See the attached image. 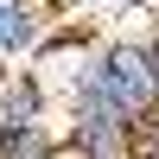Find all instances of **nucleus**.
Masks as SVG:
<instances>
[{"mask_svg":"<svg viewBox=\"0 0 159 159\" xmlns=\"http://www.w3.org/2000/svg\"><path fill=\"white\" fill-rule=\"evenodd\" d=\"M83 96H96V102H108V108H121V115H153L159 108V70H153V45H140V38H115V32H102L96 38V51H89V64H83ZM70 89V96H76Z\"/></svg>","mask_w":159,"mask_h":159,"instance_id":"1","label":"nucleus"},{"mask_svg":"<svg viewBox=\"0 0 159 159\" xmlns=\"http://www.w3.org/2000/svg\"><path fill=\"white\" fill-rule=\"evenodd\" d=\"M134 115H121V108H108V102H96V96H64V127H57V140L70 147L76 159H134Z\"/></svg>","mask_w":159,"mask_h":159,"instance_id":"2","label":"nucleus"},{"mask_svg":"<svg viewBox=\"0 0 159 159\" xmlns=\"http://www.w3.org/2000/svg\"><path fill=\"white\" fill-rule=\"evenodd\" d=\"M51 25H57V13L45 0H0V57L7 64H32V51L45 45Z\"/></svg>","mask_w":159,"mask_h":159,"instance_id":"3","label":"nucleus"},{"mask_svg":"<svg viewBox=\"0 0 159 159\" xmlns=\"http://www.w3.org/2000/svg\"><path fill=\"white\" fill-rule=\"evenodd\" d=\"M51 89H45V76L32 70V64H13L7 76H0V121H13V127H38V121H51Z\"/></svg>","mask_w":159,"mask_h":159,"instance_id":"4","label":"nucleus"},{"mask_svg":"<svg viewBox=\"0 0 159 159\" xmlns=\"http://www.w3.org/2000/svg\"><path fill=\"white\" fill-rule=\"evenodd\" d=\"M57 153V127L38 121V127H13L0 121V159H51Z\"/></svg>","mask_w":159,"mask_h":159,"instance_id":"5","label":"nucleus"},{"mask_svg":"<svg viewBox=\"0 0 159 159\" xmlns=\"http://www.w3.org/2000/svg\"><path fill=\"white\" fill-rule=\"evenodd\" d=\"M134 159H159V108L140 115V127H134Z\"/></svg>","mask_w":159,"mask_h":159,"instance_id":"6","label":"nucleus"},{"mask_svg":"<svg viewBox=\"0 0 159 159\" xmlns=\"http://www.w3.org/2000/svg\"><path fill=\"white\" fill-rule=\"evenodd\" d=\"M45 7L57 13V19H83V13H115L121 0H45Z\"/></svg>","mask_w":159,"mask_h":159,"instance_id":"7","label":"nucleus"},{"mask_svg":"<svg viewBox=\"0 0 159 159\" xmlns=\"http://www.w3.org/2000/svg\"><path fill=\"white\" fill-rule=\"evenodd\" d=\"M147 45H153V70H159V32H153V38H147Z\"/></svg>","mask_w":159,"mask_h":159,"instance_id":"8","label":"nucleus"},{"mask_svg":"<svg viewBox=\"0 0 159 159\" xmlns=\"http://www.w3.org/2000/svg\"><path fill=\"white\" fill-rule=\"evenodd\" d=\"M7 70H13V64H7V57H0V76H7Z\"/></svg>","mask_w":159,"mask_h":159,"instance_id":"9","label":"nucleus"}]
</instances>
